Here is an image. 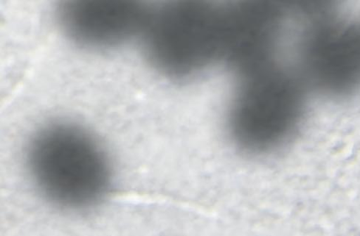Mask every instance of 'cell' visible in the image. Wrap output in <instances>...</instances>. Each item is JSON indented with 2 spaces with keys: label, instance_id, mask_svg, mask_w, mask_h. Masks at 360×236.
Masks as SVG:
<instances>
[{
  "label": "cell",
  "instance_id": "cell-1",
  "mask_svg": "<svg viewBox=\"0 0 360 236\" xmlns=\"http://www.w3.org/2000/svg\"><path fill=\"white\" fill-rule=\"evenodd\" d=\"M25 162L39 195L68 210L92 207L107 195L112 181L104 147L88 130L69 123L38 130L27 146Z\"/></svg>",
  "mask_w": 360,
  "mask_h": 236
},
{
  "label": "cell",
  "instance_id": "cell-2",
  "mask_svg": "<svg viewBox=\"0 0 360 236\" xmlns=\"http://www.w3.org/2000/svg\"><path fill=\"white\" fill-rule=\"evenodd\" d=\"M307 92L296 71L276 62L238 78L225 116L231 142L253 155L283 148L304 123Z\"/></svg>",
  "mask_w": 360,
  "mask_h": 236
},
{
  "label": "cell",
  "instance_id": "cell-3",
  "mask_svg": "<svg viewBox=\"0 0 360 236\" xmlns=\"http://www.w3.org/2000/svg\"><path fill=\"white\" fill-rule=\"evenodd\" d=\"M222 6L198 2L151 8L142 34L148 61L162 76L195 77L220 61Z\"/></svg>",
  "mask_w": 360,
  "mask_h": 236
},
{
  "label": "cell",
  "instance_id": "cell-4",
  "mask_svg": "<svg viewBox=\"0 0 360 236\" xmlns=\"http://www.w3.org/2000/svg\"><path fill=\"white\" fill-rule=\"evenodd\" d=\"M297 75L307 90L331 99L360 93V27L330 16H311L299 47Z\"/></svg>",
  "mask_w": 360,
  "mask_h": 236
},
{
  "label": "cell",
  "instance_id": "cell-5",
  "mask_svg": "<svg viewBox=\"0 0 360 236\" xmlns=\"http://www.w3.org/2000/svg\"><path fill=\"white\" fill-rule=\"evenodd\" d=\"M283 10L266 3L222 6L219 63L237 78L276 63Z\"/></svg>",
  "mask_w": 360,
  "mask_h": 236
},
{
  "label": "cell",
  "instance_id": "cell-6",
  "mask_svg": "<svg viewBox=\"0 0 360 236\" xmlns=\"http://www.w3.org/2000/svg\"><path fill=\"white\" fill-rule=\"evenodd\" d=\"M151 8L135 2H65L59 5L57 19L79 46L108 50L141 38Z\"/></svg>",
  "mask_w": 360,
  "mask_h": 236
}]
</instances>
